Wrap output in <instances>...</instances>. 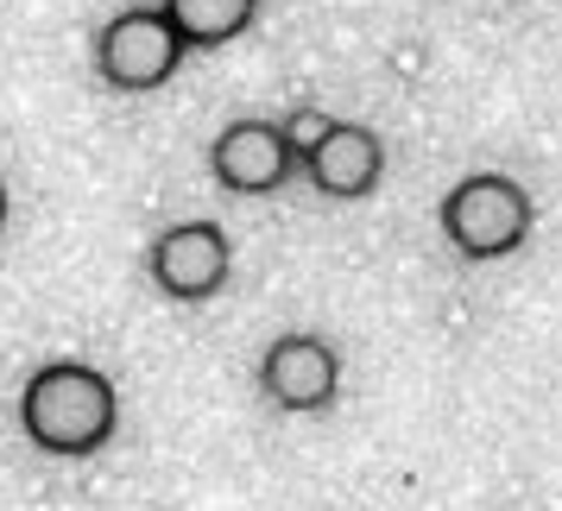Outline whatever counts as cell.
I'll return each instance as SVG.
<instances>
[{"label": "cell", "mask_w": 562, "mask_h": 511, "mask_svg": "<svg viewBox=\"0 0 562 511\" xmlns=\"http://www.w3.org/2000/svg\"><path fill=\"white\" fill-rule=\"evenodd\" d=\"M114 423H121V398H114V379L102 366L52 360L20 391V430L45 455H64V461L95 455V448H108Z\"/></svg>", "instance_id": "obj_1"}, {"label": "cell", "mask_w": 562, "mask_h": 511, "mask_svg": "<svg viewBox=\"0 0 562 511\" xmlns=\"http://www.w3.org/2000/svg\"><path fill=\"white\" fill-rule=\"evenodd\" d=\"M442 234L461 259H506L525 247L531 234V196L525 183L499 178V171H474L442 196Z\"/></svg>", "instance_id": "obj_2"}, {"label": "cell", "mask_w": 562, "mask_h": 511, "mask_svg": "<svg viewBox=\"0 0 562 511\" xmlns=\"http://www.w3.org/2000/svg\"><path fill=\"white\" fill-rule=\"evenodd\" d=\"M178 64H183V38L158 7H127V13H114L102 26L95 70L121 95H153V89H165V82L178 77Z\"/></svg>", "instance_id": "obj_3"}, {"label": "cell", "mask_w": 562, "mask_h": 511, "mask_svg": "<svg viewBox=\"0 0 562 511\" xmlns=\"http://www.w3.org/2000/svg\"><path fill=\"white\" fill-rule=\"evenodd\" d=\"M153 284L165 297H178V304H203L215 297L234 272V247L228 234L215 228V222H178V228H165L153 240Z\"/></svg>", "instance_id": "obj_4"}, {"label": "cell", "mask_w": 562, "mask_h": 511, "mask_svg": "<svg viewBox=\"0 0 562 511\" xmlns=\"http://www.w3.org/2000/svg\"><path fill=\"white\" fill-rule=\"evenodd\" d=\"M335 385H341V360L323 334H279L259 360V391L279 410H323L335 405Z\"/></svg>", "instance_id": "obj_5"}, {"label": "cell", "mask_w": 562, "mask_h": 511, "mask_svg": "<svg viewBox=\"0 0 562 511\" xmlns=\"http://www.w3.org/2000/svg\"><path fill=\"white\" fill-rule=\"evenodd\" d=\"M291 164L297 158H291L284 133L272 121H228V127L215 133V146H209V171L234 196H272L291 178Z\"/></svg>", "instance_id": "obj_6"}, {"label": "cell", "mask_w": 562, "mask_h": 511, "mask_svg": "<svg viewBox=\"0 0 562 511\" xmlns=\"http://www.w3.org/2000/svg\"><path fill=\"white\" fill-rule=\"evenodd\" d=\"M304 171H310V183H316L323 196L355 203V196H367V190L380 183L385 146H380V133L373 127H360V121H335V127L304 152Z\"/></svg>", "instance_id": "obj_7"}, {"label": "cell", "mask_w": 562, "mask_h": 511, "mask_svg": "<svg viewBox=\"0 0 562 511\" xmlns=\"http://www.w3.org/2000/svg\"><path fill=\"white\" fill-rule=\"evenodd\" d=\"M158 13L178 26L183 52H215V45H228L254 26L259 0H165Z\"/></svg>", "instance_id": "obj_8"}, {"label": "cell", "mask_w": 562, "mask_h": 511, "mask_svg": "<svg viewBox=\"0 0 562 511\" xmlns=\"http://www.w3.org/2000/svg\"><path fill=\"white\" fill-rule=\"evenodd\" d=\"M335 121L329 114H323V107H297V114H291V121H284V146H291V158H304L310 146H316V139H323V133H329Z\"/></svg>", "instance_id": "obj_9"}, {"label": "cell", "mask_w": 562, "mask_h": 511, "mask_svg": "<svg viewBox=\"0 0 562 511\" xmlns=\"http://www.w3.org/2000/svg\"><path fill=\"white\" fill-rule=\"evenodd\" d=\"M0 228H7V190H0Z\"/></svg>", "instance_id": "obj_10"}]
</instances>
